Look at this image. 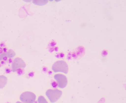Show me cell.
Masks as SVG:
<instances>
[{
  "label": "cell",
  "mask_w": 126,
  "mask_h": 103,
  "mask_svg": "<svg viewBox=\"0 0 126 103\" xmlns=\"http://www.w3.org/2000/svg\"><path fill=\"white\" fill-rule=\"evenodd\" d=\"M52 69L55 72H62L67 74L68 70V65L63 61H58L54 63L52 67Z\"/></svg>",
  "instance_id": "obj_1"
},
{
  "label": "cell",
  "mask_w": 126,
  "mask_h": 103,
  "mask_svg": "<svg viewBox=\"0 0 126 103\" xmlns=\"http://www.w3.org/2000/svg\"><path fill=\"white\" fill-rule=\"evenodd\" d=\"M62 94V91L57 89L48 90L46 94L50 102L54 103L60 98Z\"/></svg>",
  "instance_id": "obj_2"
},
{
  "label": "cell",
  "mask_w": 126,
  "mask_h": 103,
  "mask_svg": "<svg viewBox=\"0 0 126 103\" xmlns=\"http://www.w3.org/2000/svg\"><path fill=\"white\" fill-rule=\"evenodd\" d=\"M36 96L33 93L30 92H25L20 96V99L25 103H33L36 99Z\"/></svg>",
  "instance_id": "obj_3"
},
{
  "label": "cell",
  "mask_w": 126,
  "mask_h": 103,
  "mask_svg": "<svg viewBox=\"0 0 126 103\" xmlns=\"http://www.w3.org/2000/svg\"><path fill=\"white\" fill-rule=\"evenodd\" d=\"M54 78L57 81L58 87L61 88H63L66 86L67 82V79L64 75L61 74H57L54 76Z\"/></svg>",
  "instance_id": "obj_4"
},
{
  "label": "cell",
  "mask_w": 126,
  "mask_h": 103,
  "mask_svg": "<svg viewBox=\"0 0 126 103\" xmlns=\"http://www.w3.org/2000/svg\"><path fill=\"white\" fill-rule=\"evenodd\" d=\"M24 61L21 58H17L14 60L12 65V71L15 72L21 68H24L26 67Z\"/></svg>",
  "instance_id": "obj_5"
},
{
  "label": "cell",
  "mask_w": 126,
  "mask_h": 103,
  "mask_svg": "<svg viewBox=\"0 0 126 103\" xmlns=\"http://www.w3.org/2000/svg\"><path fill=\"white\" fill-rule=\"evenodd\" d=\"M7 79L5 76L3 75H0V88H3L6 84Z\"/></svg>",
  "instance_id": "obj_6"
},
{
  "label": "cell",
  "mask_w": 126,
  "mask_h": 103,
  "mask_svg": "<svg viewBox=\"0 0 126 103\" xmlns=\"http://www.w3.org/2000/svg\"><path fill=\"white\" fill-rule=\"evenodd\" d=\"M33 3L35 4L42 5L46 4L48 2L47 0H33Z\"/></svg>",
  "instance_id": "obj_7"
},
{
  "label": "cell",
  "mask_w": 126,
  "mask_h": 103,
  "mask_svg": "<svg viewBox=\"0 0 126 103\" xmlns=\"http://www.w3.org/2000/svg\"><path fill=\"white\" fill-rule=\"evenodd\" d=\"M38 103H48L45 98L42 96H39L38 99Z\"/></svg>",
  "instance_id": "obj_8"
},
{
  "label": "cell",
  "mask_w": 126,
  "mask_h": 103,
  "mask_svg": "<svg viewBox=\"0 0 126 103\" xmlns=\"http://www.w3.org/2000/svg\"><path fill=\"white\" fill-rule=\"evenodd\" d=\"M15 55L14 52L12 50H9L7 53V56L9 58H12Z\"/></svg>",
  "instance_id": "obj_9"
},
{
  "label": "cell",
  "mask_w": 126,
  "mask_h": 103,
  "mask_svg": "<svg viewBox=\"0 0 126 103\" xmlns=\"http://www.w3.org/2000/svg\"><path fill=\"white\" fill-rule=\"evenodd\" d=\"M6 54L7 55L6 53L0 54V60H1L3 57L5 56Z\"/></svg>",
  "instance_id": "obj_10"
},
{
  "label": "cell",
  "mask_w": 126,
  "mask_h": 103,
  "mask_svg": "<svg viewBox=\"0 0 126 103\" xmlns=\"http://www.w3.org/2000/svg\"><path fill=\"white\" fill-rule=\"evenodd\" d=\"M11 72L10 70L8 69H7L6 70V72L7 73H9Z\"/></svg>",
  "instance_id": "obj_11"
},
{
  "label": "cell",
  "mask_w": 126,
  "mask_h": 103,
  "mask_svg": "<svg viewBox=\"0 0 126 103\" xmlns=\"http://www.w3.org/2000/svg\"><path fill=\"white\" fill-rule=\"evenodd\" d=\"M0 46L1 47H2L3 46H5V45L3 43H2L0 44Z\"/></svg>",
  "instance_id": "obj_12"
},
{
  "label": "cell",
  "mask_w": 126,
  "mask_h": 103,
  "mask_svg": "<svg viewBox=\"0 0 126 103\" xmlns=\"http://www.w3.org/2000/svg\"><path fill=\"white\" fill-rule=\"evenodd\" d=\"M3 50L5 53L7 52V49L6 48H4L3 49Z\"/></svg>",
  "instance_id": "obj_13"
},
{
  "label": "cell",
  "mask_w": 126,
  "mask_h": 103,
  "mask_svg": "<svg viewBox=\"0 0 126 103\" xmlns=\"http://www.w3.org/2000/svg\"><path fill=\"white\" fill-rule=\"evenodd\" d=\"M7 57L6 56H5L3 57V60H6L7 59Z\"/></svg>",
  "instance_id": "obj_14"
},
{
  "label": "cell",
  "mask_w": 126,
  "mask_h": 103,
  "mask_svg": "<svg viewBox=\"0 0 126 103\" xmlns=\"http://www.w3.org/2000/svg\"><path fill=\"white\" fill-rule=\"evenodd\" d=\"M3 52V50L2 48L0 47V54H1Z\"/></svg>",
  "instance_id": "obj_15"
},
{
  "label": "cell",
  "mask_w": 126,
  "mask_h": 103,
  "mask_svg": "<svg viewBox=\"0 0 126 103\" xmlns=\"http://www.w3.org/2000/svg\"><path fill=\"white\" fill-rule=\"evenodd\" d=\"M9 61L10 63H11L12 62V59H10L9 60Z\"/></svg>",
  "instance_id": "obj_16"
},
{
  "label": "cell",
  "mask_w": 126,
  "mask_h": 103,
  "mask_svg": "<svg viewBox=\"0 0 126 103\" xmlns=\"http://www.w3.org/2000/svg\"><path fill=\"white\" fill-rule=\"evenodd\" d=\"M55 43H51V45L52 46H53L54 45Z\"/></svg>",
  "instance_id": "obj_17"
},
{
  "label": "cell",
  "mask_w": 126,
  "mask_h": 103,
  "mask_svg": "<svg viewBox=\"0 0 126 103\" xmlns=\"http://www.w3.org/2000/svg\"><path fill=\"white\" fill-rule=\"evenodd\" d=\"M4 62L3 61H2L1 62V63L2 64H4Z\"/></svg>",
  "instance_id": "obj_18"
},
{
  "label": "cell",
  "mask_w": 126,
  "mask_h": 103,
  "mask_svg": "<svg viewBox=\"0 0 126 103\" xmlns=\"http://www.w3.org/2000/svg\"><path fill=\"white\" fill-rule=\"evenodd\" d=\"M16 103H22L20 102H19V101H18Z\"/></svg>",
  "instance_id": "obj_19"
},
{
  "label": "cell",
  "mask_w": 126,
  "mask_h": 103,
  "mask_svg": "<svg viewBox=\"0 0 126 103\" xmlns=\"http://www.w3.org/2000/svg\"><path fill=\"white\" fill-rule=\"evenodd\" d=\"M57 48H55V50H57Z\"/></svg>",
  "instance_id": "obj_20"
},
{
  "label": "cell",
  "mask_w": 126,
  "mask_h": 103,
  "mask_svg": "<svg viewBox=\"0 0 126 103\" xmlns=\"http://www.w3.org/2000/svg\"></svg>",
  "instance_id": "obj_21"
}]
</instances>
